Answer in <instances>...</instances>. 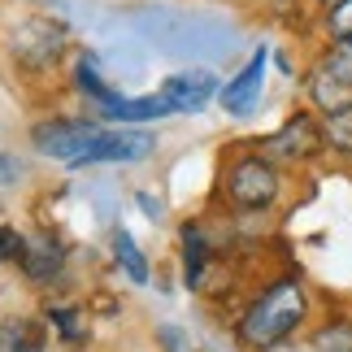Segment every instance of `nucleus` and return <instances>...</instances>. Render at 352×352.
<instances>
[{"label":"nucleus","mask_w":352,"mask_h":352,"mask_svg":"<svg viewBox=\"0 0 352 352\" xmlns=\"http://www.w3.org/2000/svg\"><path fill=\"white\" fill-rule=\"evenodd\" d=\"M74 83H78V87H83V91H87V96H91V100H96V104H109V100H118V96H113V91H109V87H104V83H100V74H96V57H78V70H74Z\"/></svg>","instance_id":"nucleus-16"},{"label":"nucleus","mask_w":352,"mask_h":352,"mask_svg":"<svg viewBox=\"0 0 352 352\" xmlns=\"http://www.w3.org/2000/svg\"><path fill=\"white\" fill-rule=\"evenodd\" d=\"M226 196L239 209H270L278 200V170L270 157H243L226 174Z\"/></svg>","instance_id":"nucleus-2"},{"label":"nucleus","mask_w":352,"mask_h":352,"mask_svg":"<svg viewBox=\"0 0 352 352\" xmlns=\"http://www.w3.org/2000/svg\"><path fill=\"white\" fill-rule=\"evenodd\" d=\"M327 5H335V0H327Z\"/></svg>","instance_id":"nucleus-25"},{"label":"nucleus","mask_w":352,"mask_h":352,"mask_svg":"<svg viewBox=\"0 0 352 352\" xmlns=\"http://www.w3.org/2000/svg\"><path fill=\"white\" fill-rule=\"evenodd\" d=\"M261 83H265V48H256L248 57V65H243L231 83L222 87V104L231 113H248L256 104V96H261Z\"/></svg>","instance_id":"nucleus-7"},{"label":"nucleus","mask_w":352,"mask_h":352,"mask_svg":"<svg viewBox=\"0 0 352 352\" xmlns=\"http://www.w3.org/2000/svg\"><path fill=\"white\" fill-rule=\"evenodd\" d=\"M309 314V296L296 278H283L274 283L261 300L248 305V314L239 318V340L248 348H270V344H283L287 335L305 322Z\"/></svg>","instance_id":"nucleus-1"},{"label":"nucleus","mask_w":352,"mask_h":352,"mask_svg":"<svg viewBox=\"0 0 352 352\" xmlns=\"http://www.w3.org/2000/svg\"><path fill=\"white\" fill-rule=\"evenodd\" d=\"M261 352H300V348H292L287 340H283V344H270V348H261Z\"/></svg>","instance_id":"nucleus-24"},{"label":"nucleus","mask_w":352,"mask_h":352,"mask_svg":"<svg viewBox=\"0 0 352 352\" xmlns=\"http://www.w3.org/2000/svg\"><path fill=\"white\" fill-rule=\"evenodd\" d=\"M61 261H65V252H61V243H52V239H26V248L18 256L22 274L31 283H52L61 274Z\"/></svg>","instance_id":"nucleus-9"},{"label":"nucleus","mask_w":352,"mask_h":352,"mask_svg":"<svg viewBox=\"0 0 352 352\" xmlns=\"http://www.w3.org/2000/svg\"><path fill=\"white\" fill-rule=\"evenodd\" d=\"M322 135H327V144H331L340 157H352V104L327 113V122H322Z\"/></svg>","instance_id":"nucleus-13"},{"label":"nucleus","mask_w":352,"mask_h":352,"mask_svg":"<svg viewBox=\"0 0 352 352\" xmlns=\"http://www.w3.org/2000/svg\"><path fill=\"white\" fill-rule=\"evenodd\" d=\"M322 70H331L344 87H352V39H335L327 61H322Z\"/></svg>","instance_id":"nucleus-18"},{"label":"nucleus","mask_w":352,"mask_h":352,"mask_svg":"<svg viewBox=\"0 0 352 352\" xmlns=\"http://www.w3.org/2000/svg\"><path fill=\"white\" fill-rule=\"evenodd\" d=\"M309 96H314V104H322L327 113H335V109H344V104H352V87H344L331 70L318 65L314 78H309Z\"/></svg>","instance_id":"nucleus-12"},{"label":"nucleus","mask_w":352,"mask_h":352,"mask_svg":"<svg viewBox=\"0 0 352 352\" xmlns=\"http://www.w3.org/2000/svg\"><path fill=\"white\" fill-rule=\"evenodd\" d=\"M100 113L104 118H118V122H148V118H166L174 113V104L166 96H140V100H109V104H100Z\"/></svg>","instance_id":"nucleus-10"},{"label":"nucleus","mask_w":352,"mask_h":352,"mask_svg":"<svg viewBox=\"0 0 352 352\" xmlns=\"http://www.w3.org/2000/svg\"><path fill=\"white\" fill-rule=\"evenodd\" d=\"M26 248V239L13 231V226H0V261H18Z\"/></svg>","instance_id":"nucleus-20"},{"label":"nucleus","mask_w":352,"mask_h":352,"mask_svg":"<svg viewBox=\"0 0 352 352\" xmlns=\"http://www.w3.org/2000/svg\"><path fill=\"white\" fill-rule=\"evenodd\" d=\"M314 352H352V322H331L314 335Z\"/></svg>","instance_id":"nucleus-17"},{"label":"nucleus","mask_w":352,"mask_h":352,"mask_svg":"<svg viewBox=\"0 0 352 352\" xmlns=\"http://www.w3.org/2000/svg\"><path fill=\"white\" fill-rule=\"evenodd\" d=\"M213 91H218V83H213V74L205 70H192V74H174L170 83H166V96L174 109H200V104H209L213 100Z\"/></svg>","instance_id":"nucleus-8"},{"label":"nucleus","mask_w":352,"mask_h":352,"mask_svg":"<svg viewBox=\"0 0 352 352\" xmlns=\"http://www.w3.org/2000/svg\"><path fill=\"white\" fill-rule=\"evenodd\" d=\"M61 44H65V26L48 22V18H31V22H22L18 31H13V48H18V57L31 61V65H44L48 57H57Z\"/></svg>","instance_id":"nucleus-5"},{"label":"nucleus","mask_w":352,"mask_h":352,"mask_svg":"<svg viewBox=\"0 0 352 352\" xmlns=\"http://www.w3.org/2000/svg\"><path fill=\"white\" fill-rule=\"evenodd\" d=\"M157 340L166 344V352H187V340L179 327H157Z\"/></svg>","instance_id":"nucleus-21"},{"label":"nucleus","mask_w":352,"mask_h":352,"mask_svg":"<svg viewBox=\"0 0 352 352\" xmlns=\"http://www.w3.org/2000/svg\"><path fill=\"white\" fill-rule=\"evenodd\" d=\"M153 144L157 140L148 131H100L87 166H96V161H144V157H153Z\"/></svg>","instance_id":"nucleus-6"},{"label":"nucleus","mask_w":352,"mask_h":352,"mask_svg":"<svg viewBox=\"0 0 352 352\" xmlns=\"http://www.w3.org/2000/svg\"><path fill=\"white\" fill-rule=\"evenodd\" d=\"M140 205H144V213H148V218H161V205H157V200L148 196V192H140Z\"/></svg>","instance_id":"nucleus-23"},{"label":"nucleus","mask_w":352,"mask_h":352,"mask_svg":"<svg viewBox=\"0 0 352 352\" xmlns=\"http://www.w3.org/2000/svg\"><path fill=\"white\" fill-rule=\"evenodd\" d=\"M96 140H100V126H91V122H48V126H35V148L65 161V166H87Z\"/></svg>","instance_id":"nucleus-3"},{"label":"nucleus","mask_w":352,"mask_h":352,"mask_svg":"<svg viewBox=\"0 0 352 352\" xmlns=\"http://www.w3.org/2000/svg\"><path fill=\"white\" fill-rule=\"evenodd\" d=\"M205 261H209V243L200 239V231L187 226L183 231V270H187V287H196L205 278Z\"/></svg>","instance_id":"nucleus-14"},{"label":"nucleus","mask_w":352,"mask_h":352,"mask_svg":"<svg viewBox=\"0 0 352 352\" xmlns=\"http://www.w3.org/2000/svg\"><path fill=\"white\" fill-rule=\"evenodd\" d=\"M0 352H44V331L31 318H5L0 322Z\"/></svg>","instance_id":"nucleus-11"},{"label":"nucleus","mask_w":352,"mask_h":352,"mask_svg":"<svg viewBox=\"0 0 352 352\" xmlns=\"http://www.w3.org/2000/svg\"><path fill=\"white\" fill-rule=\"evenodd\" d=\"M322 144H327V135H322L318 122L309 118V113H296L292 122H283V126L270 135L265 153L278 157V161H309Z\"/></svg>","instance_id":"nucleus-4"},{"label":"nucleus","mask_w":352,"mask_h":352,"mask_svg":"<svg viewBox=\"0 0 352 352\" xmlns=\"http://www.w3.org/2000/svg\"><path fill=\"white\" fill-rule=\"evenodd\" d=\"M113 252H118L122 270L131 274V283H148V261H144V252L135 248V239L126 231H113Z\"/></svg>","instance_id":"nucleus-15"},{"label":"nucleus","mask_w":352,"mask_h":352,"mask_svg":"<svg viewBox=\"0 0 352 352\" xmlns=\"http://www.w3.org/2000/svg\"><path fill=\"white\" fill-rule=\"evenodd\" d=\"M327 31L331 39H352V0H335L327 9Z\"/></svg>","instance_id":"nucleus-19"},{"label":"nucleus","mask_w":352,"mask_h":352,"mask_svg":"<svg viewBox=\"0 0 352 352\" xmlns=\"http://www.w3.org/2000/svg\"><path fill=\"white\" fill-rule=\"evenodd\" d=\"M18 174H22V161L18 157H0V187L18 183Z\"/></svg>","instance_id":"nucleus-22"}]
</instances>
